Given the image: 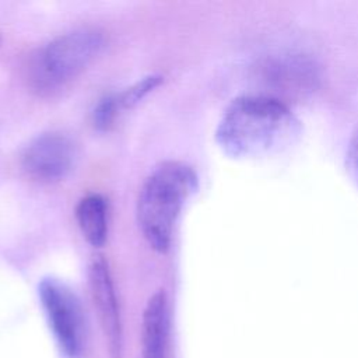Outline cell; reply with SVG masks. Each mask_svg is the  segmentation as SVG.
Here are the masks:
<instances>
[{
	"mask_svg": "<svg viewBox=\"0 0 358 358\" xmlns=\"http://www.w3.org/2000/svg\"><path fill=\"white\" fill-rule=\"evenodd\" d=\"M90 289L98 312L108 351L112 358H122L123 329L119 302L109 267L103 259H96L90 267Z\"/></svg>",
	"mask_w": 358,
	"mask_h": 358,
	"instance_id": "8992f818",
	"label": "cell"
},
{
	"mask_svg": "<svg viewBox=\"0 0 358 358\" xmlns=\"http://www.w3.org/2000/svg\"><path fill=\"white\" fill-rule=\"evenodd\" d=\"M169 303L166 294L159 289L150 296L141 323L143 358H168L169 350Z\"/></svg>",
	"mask_w": 358,
	"mask_h": 358,
	"instance_id": "52a82bcc",
	"label": "cell"
},
{
	"mask_svg": "<svg viewBox=\"0 0 358 358\" xmlns=\"http://www.w3.org/2000/svg\"><path fill=\"white\" fill-rule=\"evenodd\" d=\"M0 43H1V34H0Z\"/></svg>",
	"mask_w": 358,
	"mask_h": 358,
	"instance_id": "7c38bea8",
	"label": "cell"
},
{
	"mask_svg": "<svg viewBox=\"0 0 358 358\" xmlns=\"http://www.w3.org/2000/svg\"><path fill=\"white\" fill-rule=\"evenodd\" d=\"M77 157V145L71 137L62 131H46L36 136L25 147L21 166L29 178L53 183L69 176Z\"/></svg>",
	"mask_w": 358,
	"mask_h": 358,
	"instance_id": "5b68a950",
	"label": "cell"
},
{
	"mask_svg": "<svg viewBox=\"0 0 358 358\" xmlns=\"http://www.w3.org/2000/svg\"><path fill=\"white\" fill-rule=\"evenodd\" d=\"M299 130L298 119L277 98L245 95L225 109L215 130V141L229 157L255 158L289 147Z\"/></svg>",
	"mask_w": 358,
	"mask_h": 358,
	"instance_id": "6da1fadb",
	"label": "cell"
},
{
	"mask_svg": "<svg viewBox=\"0 0 358 358\" xmlns=\"http://www.w3.org/2000/svg\"><path fill=\"white\" fill-rule=\"evenodd\" d=\"M116 94L106 95L96 103L92 112V123L96 130H108L119 113Z\"/></svg>",
	"mask_w": 358,
	"mask_h": 358,
	"instance_id": "30bf717a",
	"label": "cell"
},
{
	"mask_svg": "<svg viewBox=\"0 0 358 358\" xmlns=\"http://www.w3.org/2000/svg\"><path fill=\"white\" fill-rule=\"evenodd\" d=\"M38 295L52 333L69 358L83 355L87 343L85 316L76 292L63 281L48 277L38 285Z\"/></svg>",
	"mask_w": 358,
	"mask_h": 358,
	"instance_id": "277c9868",
	"label": "cell"
},
{
	"mask_svg": "<svg viewBox=\"0 0 358 358\" xmlns=\"http://www.w3.org/2000/svg\"><path fill=\"white\" fill-rule=\"evenodd\" d=\"M197 186V173L180 161L161 164L144 180L137 199V224L157 253L169 250L176 220Z\"/></svg>",
	"mask_w": 358,
	"mask_h": 358,
	"instance_id": "7a4b0ae2",
	"label": "cell"
},
{
	"mask_svg": "<svg viewBox=\"0 0 358 358\" xmlns=\"http://www.w3.org/2000/svg\"><path fill=\"white\" fill-rule=\"evenodd\" d=\"M162 83L159 74H150L134 83L131 87L116 94L119 109H130L136 106L141 99H144L150 92H152Z\"/></svg>",
	"mask_w": 358,
	"mask_h": 358,
	"instance_id": "9c48e42d",
	"label": "cell"
},
{
	"mask_svg": "<svg viewBox=\"0 0 358 358\" xmlns=\"http://www.w3.org/2000/svg\"><path fill=\"white\" fill-rule=\"evenodd\" d=\"M347 165L351 172V175L357 179L358 182V129L352 134L350 144H348V151H347Z\"/></svg>",
	"mask_w": 358,
	"mask_h": 358,
	"instance_id": "8fae6325",
	"label": "cell"
},
{
	"mask_svg": "<svg viewBox=\"0 0 358 358\" xmlns=\"http://www.w3.org/2000/svg\"><path fill=\"white\" fill-rule=\"evenodd\" d=\"M76 220L85 241L101 248L108 238V206L101 194H88L76 207Z\"/></svg>",
	"mask_w": 358,
	"mask_h": 358,
	"instance_id": "ba28073f",
	"label": "cell"
},
{
	"mask_svg": "<svg viewBox=\"0 0 358 358\" xmlns=\"http://www.w3.org/2000/svg\"><path fill=\"white\" fill-rule=\"evenodd\" d=\"M105 36L94 28L59 35L31 60L29 81L39 92H52L76 78L102 50Z\"/></svg>",
	"mask_w": 358,
	"mask_h": 358,
	"instance_id": "3957f363",
	"label": "cell"
}]
</instances>
